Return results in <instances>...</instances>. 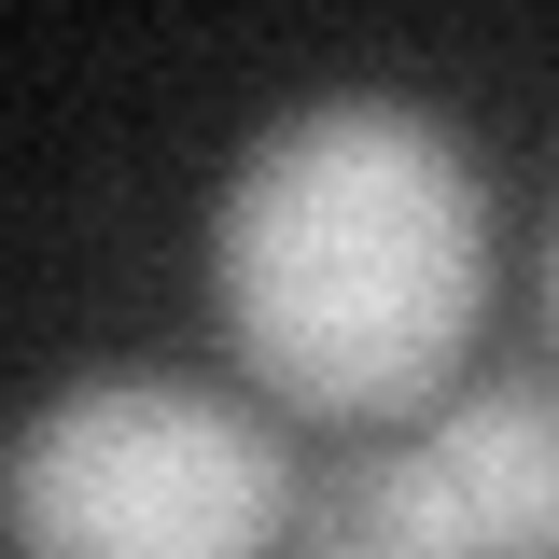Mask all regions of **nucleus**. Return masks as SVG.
<instances>
[{"label": "nucleus", "mask_w": 559, "mask_h": 559, "mask_svg": "<svg viewBox=\"0 0 559 559\" xmlns=\"http://www.w3.org/2000/svg\"><path fill=\"white\" fill-rule=\"evenodd\" d=\"M210 308L266 419H419L489 322V182L419 98L280 112L210 210Z\"/></svg>", "instance_id": "1"}, {"label": "nucleus", "mask_w": 559, "mask_h": 559, "mask_svg": "<svg viewBox=\"0 0 559 559\" xmlns=\"http://www.w3.org/2000/svg\"><path fill=\"white\" fill-rule=\"evenodd\" d=\"M294 489L252 392L98 364L0 433V559H280Z\"/></svg>", "instance_id": "2"}, {"label": "nucleus", "mask_w": 559, "mask_h": 559, "mask_svg": "<svg viewBox=\"0 0 559 559\" xmlns=\"http://www.w3.org/2000/svg\"><path fill=\"white\" fill-rule=\"evenodd\" d=\"M392 448H406L448 559H559V392L546 378H462Z\"/></svg>", "instance_id": "3"}, {"label": "nucleus", "mask_w": 559, "mask_h": 559, "mask_svg": "<svg viewBox=\"0 0 559 559\" xmlns=\"http://www.w3.org/2000/svg\"><path fill=\"white\" fill-rule=\"evenodd\" d=\"M280 559H448V532H433V503H419L406 448H364V462H336V476L294 489Z\"/></svg>", "instance_id": "4"}, {"label": "nucleus", "mask_w": 559, "mask_h": 559, "mask_svg": "<svg viewBox=\"0 0 559 559\" xmlns=\"http://www.w3.org/2000/svg\"><path fill=\"white\" fill-rule=\"evenodd\" d=\"M546 322H559V252H546Z\"/></svg>", "instance_id": "5"}]
</instances>
